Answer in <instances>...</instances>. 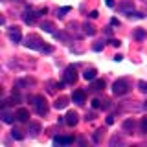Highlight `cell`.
<instances>
[{
    "label": "cell",
    "mask_w": 147,
    "mask_h": 147,
    "mask_svg": "<svg viewBox=\"0 0 147 147\" xmlns=\"http://www.w3.org/2000/svg\"><path fill=\"white\" fill-rule=\"evenodd\" d=\"M40 28H42L46 33H55V24H53V22H50V20L42 22V24H40Z\"/></svg>",
    "instance_id": "cell-13"
},
{
    "label": "cell",
    "mask_w": 147,
    "mask_h": 147,
    "mask_svg": "<svg viewBox=\"0 0 147 147\" xmlns=\"http://www.w3.org/2000/svg\"><path fill=\"white\" fill-rule=\"evenodd\" d=\"M132 129H134V121H132V119H125V121H123V131H132Z\"/></svg>",
    "instance_id": "cell-18"
},
{
    "label": "cell",
    "mask_w": 147,
    "mask_h": 147,
    "mask_svg": "<svg viewBox=\"0 0 147 147\" xmlns=\"http://www.w3.org/2000/svg\"><path fill=\"white\" fill-rule=\"evenodd\" d=\"M107 123H109V125H110V123H114V118H112V116H109V118H107Z\"/></svg>",
    "instance_id": "cell-34"
},
{
    "label": "cell",
    "mask_w": 147,
    "mask_h": 147,
    "mask_svg": "<svg viewBox=\"0 0 147 147\" xmlns=\"http://www.w3.org/2000/svg\"><path fill=\"white\" fill-rule=\"evenodd\" d=\"M112 92H114L116 96L127 94V92H129V81H127V79H118V81L112 85Z\"/></svg>",
    "instance_id": "cell-1"
},
{
    "label": "cell",
    "mask_w": 147,
    "mask_h": 147,
    "mask_svg": "<svg viewBox=\"0 0 147 147\" xmlns=\"http://www.w3.org/2000/svg\"><path fill=\"white\" fill-rule=\"evenodd\" d=\"M72 142H74L72 136H55L53 138V144L55 145H70Z\"/></svg>",
    "instance_id": "cell-6"
},
{
    "label": "cell",
    "mask_w": 147,
    "mask_h": 147,
    "mask_svg": "<svg viewBox=\"0 0 147 147\" xmlns=\"http://www.w3.org/2000/svg\"><path fill=\"white\" fill-rule=\"evenodd\" d=\"M140 129H142V132H147V118L142 119V123H140Z\"/></svg>",
    "instance_id": "cell-24"
},
{
    "label": "cell",
    "mask_w": 147,
    "mask_h": 147,
    "mask_svg": "<svg viewBox=\"0 0 147 147\" xmlns=\"http://www.w3.org/2000/svg\"><path fill=\"white\" fill-rule=\"evenodd\" d=\"M145 37H147V31H145V30H142V28L134 30V39H136V40H144Z\"/></svg>",
    "instance_id": "cell-15"
},
{
    "label": "cell",
    "mask_w": 147,
    "mask_h": 147,
    "mask_svg": "<svg viewBox=\"0 0 147 147\" xmlns=\"http://www.w3.org/2000/svg\"><path fill=\"white\" fill-rule=\"evenodd\" d=\"M105 4H107L109 7H114V0H105Z\"/></svg>",
    "instance_id": "cell-32"
},
{
    "label": "cell",
    "mask_w": 147,
    "mask_h": 147,
    "mask_svg": "<svg viewBox=\"0 0 147 147\" xmlns=\"http://www.w3.org/2000/svg\"><path fill=\"white\" fill-rule=\"evenodd\" d=\"M92 107H94V109L101 107V101H99V99H94V101H92Z\"/></svg>",
    "instance_id": "cell-28"
},
{
    "label": "cell",
    "mask_w": 147,
    "mask_h": 147,
    "mask_svg": "<svg viewBox=\"0 0 147 147\" xmlns=\"http://www.w3.org/2000/svg\"><path fill=\"white\" fill-rule=\"evenodd\" d=\"M7 37L13 40V42H20V39H22V33H20V30H18L17 26H13V28H9V31H7Z\"/></svg>",
    "instance_id": "cell-5"
},
{
    "label": "cell",
    "mask_w": 147,
    "mask_h": 147,
    "mask_svg": "<svg viewBox=\"0 0 147 147\" xmlns=\"http://www.w3.org/2000/svg\"><path fill=\"white\" fill-rule=\"evenodd\" d=\"M11 136L15 138V140H22V138H24V134H22L18 129H13V131H11Z\"/></svg>",
    "instance_id": "cell-20"
},
{
    "label": "cell",
    "mask_w": 147,
    "mask_h": 147,
    "mask_svg": "<svg viewBox=\"0 0 147 147\" xmlns=\"http://www.w3.org/2000/svg\"><path fill=\"white\" fill-rule=\"evenodd\" d=\"M101 48H103V44H101V42H96V44H94V50H96V52H99Z\"/></svg>",
    "instance_id": "cell-29"
},
{
    "label": "cell",
    "mask_w": 147,
    "mask_h": 147,
    "mask_svg": "<svg viewBox=\"0 0 147 147\" xmlns=\"http://www.w3.org/2000/svg\"><path fill=\"white\" fill-rule=\"evenodd\" d=\"M144 109H147V101H145V105H144Z\"/></svg>",
    "instance_id": "cell-35"
},
{
    "label": "cell",
    "mask_w": 147,
    "mask_h": 147,
    "mask_svg": "<svg viewBox=\"0 0 147 147\" xmlns=\"http://www.w3.org/2000/svg\"><path fill=\"white\" fill-rule=\"evenodd\" d=\"M42 44L44 42L40 40V37H37V35H28L24 39V46H28V48H31V50H40Z\"/></svg>",
    "instance_id": "cell-2"
},
{
    "label": "cell",
    "mask_w": 147,
    "mask_h": 147,
    "mask_svg": "<svg viewBox=\"0 0 147 147\" xmlns=\"http://www.w3.org/2000/svg\"><path fill=\"white\" fill-rule=\"evenodd\" d=\"M66 105H68V99H66V98H57V99H55V103H53V109L63 110Z\"/></svg>",
    "instance_id": "cell-12"
},
{
    "label": "cell",
    "mask_w": 147,
    "mask_h": 147,
    "mask_svg": "<svg viewBox=\"0 0 147 147\" xmlns=\"http://www.w3.org/2000/svg\"><path fill=\"white\" fill-rule=\"evenodd\" d=\"M76 81H77L76 66H66V70H64V83H66V85H74Z\"/></svg>",
    "instance_id": "cell-4"
},
{
    "label": "cell",
    "mask_w": 147,
    "mask_h": 147,
    "mask_svg": "<svg viewBox=\"0 0 147 147\" xmlns=\"http://www.w3.org/2000/svg\"><path fill=\"white\" fill-rule=\"evenodd\" d=\"M98 15H99L98 11H90V15H88V17H90V18H98Z\"/></svg>",
    "instance_id": "cell-30"
},
{
    "label": "cell",
    "mask_w": 147,
    "mask_h": 147,
    "mask_svg": "<svg viewBox=\"0 0 147 147\" xmlns=\"http://www.w3.org/2000/svg\"><path fill=\"white\" fill-rule=\"evenodd\" d=\"M101 132H103V131H96V134H94V142H96V144L101 140Z\"/></svg>",
    "instance_id": "cell-26"
},
{
    "label": "cell",
    "mask_w": 147,
    "mask_h": 147,
    "mask_svg": "<svg viewBox=\"0 0 147 147\" xmlns=\"http://www.w3.org/2000/svg\"><path fill=\"white\" fill-rule=\"evenodd\" d=\"M110 44H112V46H116V48H118V46L121 44V42H119V40H116V39H112V40H110Z\"/></svg>",
    "instance_id": "cell-31"
},
{
    "label": "cell",
    "mask_w": 147,
    "mask_h": 147,
    "mask_svg": "<svg viewBox=\"0 0 147 147\" xmlns=\"http://www.w3.org/2000/svg\"><path fill=\"white\" fill-rule=\"evenodd\" d=\"M40 52H44V53H52V52H53V48H52V46H42V48H40Z\"/></svg>",
    "instance_id": "cell-25"
},
{
    "label": "cell",
    "mask_w": 147,
    "mask_h": 147,
    "mask_svg": "<svg viewBox=\"0 0 147 147\" xmlns=\"http://www.w3.org/2000/svg\"><path fill=\"white\" fill-rule=\"evenodd\" d=\"M92 88H94V90H103L105 88V81L103 79H94V83H92Z\"/></svg>",
    "instance_id": "cell-17"
},
{
    "label": "cell",
    "mask_w": 147,
    "mask_h": 147,
    "mask_svg": "<svg viewBox=\"0 0 147 147\" xmlns=\"http://www.w3.org/2000/svg\"><path fill=\"white\" fill-rule=\"evenodd\" d=\"M77 112H74V110H70V112L66 114V116H64V119H66V125H70V127H74L77 123Z\"/></svg>",
    "instance_id": "cell-8"
},
{
    "label": "cell",
    "mask_w": 147,
    "mask_h": 147,
    "mask_svg": "<svg viewBox=\"0 0 147 147\" xmlns=\"http://www.w3.org/2000/svg\"><path fill=\"white\" fill-rule=\"evenodd\" d=\"M110 24H112V26H119V20H118V18H112V20H110Z\"/></svg>",
    "instance_id": "cell-33"
},
{
    "label": "cell",
    "mask_w": 147,
    "mask_h": 147,
    "mask_svg": "<svg viewBox=\"0 0 147 147\" xmlns=\"http://www.w3.org/2000/svg\"><path fill=\"white\" fill-rule=\"evenodd\" d=\"M2 119H4L6 123H11V121H13V116L7 112V110H4V112H2Z\"/></svg>",
    "instance_id": "cell-21"
},
{
    "label": "cell",
    "mask_w": 147,
    "mask_h": 147,
    "mask_svg": "<svg viewBox=\"0 0 147 147\" xmlns=\"http://www.w3.org/2000/svg\"><path fill=\"white\" fill-rule=\"evenodd\" d=\"M72 99L74 101H76V103H85V92H83V90H76V92H74V94H72Z\"/></svg>",
    "instance_id": "cell-11"
},
{
    "label": "cell",
    "mask_w": 147,
    "mask_h": 147,
    "mask_svg": "<svg viewBox=\"0 0 147 147\" xmlns=\"http://www.w3.org/2000/svg\"><path fill=\"white\" fill-rule=\"evenodd\" d=\"M96 74H98V72H96L94 68H90V70L86 68V70H85V74H83V77H85L86 81H94V79H96Z\"/></svg>",
    "instance_id": "cell-14"
},
{
    "label": "cell",
    "mask_w": 147,
    "mask_h": 147,
    "mask_svg": "<svg viewBox=\"0 0 147 147\" xmlns=\"http://www.w3.org/2000/svg\"><path fill=\"white\" fill-rule=\"evenodd\" d=\"M15 118L18 119V121H26V119L30 118V110L28 109H18L15 112Z\"/></svg>",
    "instance_id": "cell-10"
},
{
    "label": "cell",
    "mask_w": 147,
    "mask_h": 147,
    "mask_svg": "<svg viewBox=\"0 0 147 147\" xmlns=\"http://www.w3.org/2000/svg\"><path fill=\"white\" fill-rule=\"evenodd\" d=\"M33 101H35V110H37V114L39 116H44L46 112H48V107H46V99L42 98V96H35L33 98Z\"/></svg>",
    "instance_id": "cell-3"
},
{
    "label": "cell",
    "mask_w": 147,
    "mask_h": 147,
    "mask_svg": "<svg viewBox=\"0 0 147 147\" xmlns=\"http://www.w3.org/2000/svg\"><path fill=\"white\" fill-rule=\"evenodd\" d=\"M127 17H129V18H138V20H140V18H144L145 15H144V13H140V11H134V9H132L131 13H127Z\"/></svg>",
    "instance_id": "cell-19"
},
{
    "label": "cell",
    "mask_w": 147,
    "mask_h": 147,
    "mask_svg": "<svg viewBox=\"0 0 147 147\" xmlns=\"http://www.w3.org/2000/svg\"><path fill=\"white\" fill-rule=\"evenodd\" d=\"M68 11H70V7H63V9H59V11H57V15H59V17H63L64 13H68Z\"/></svg>",
    "instance_id": "cell-27"
},
{
    "label": "cell",
    "mask_w": 147,
    "mask_h": 147,
    "mask_svg": "<svg viewBox=\"0 0 147 147\" xmlns=\"http://www.w3.org/2000/svg\"><path fill=\"white\" fill-rule=\"evenodd\" d=\"M132 9H134V4H132V0H123V2L119 4V11H123V13H131Z\"/></svg>",
    "instance_id": "cell-9"
},
{
    "label": "cell",
    "mask_w": 147,
    "mask_h": 147,
    "mask_svg": "<svg viewBox=\"0 0 147 147\" xmlns=\"http://www.w3.org/2000/svg\"><path fill=\"white\" fill-rule=\"evenodd\" d=\"M37 13H39V11H37ZM37 13L33 11V9H28V11L24 13V17H22V18H24V22H26V24H33V22H35V17H39Z\"/></svg>",
    "instance_id": "cell-7"
},
{
    "label": "cell",
    "mask_w": 147,
    "mask_h": 147,
    "mask_svg": "<svg viewBox=\"0 0 147 147\" xmlns=\"http://www.w3.org/2000/svg\"><path fill=\"white\" fill-rule=\"evenodd\" d=\"M138 86H140L142 92H145V94H147V81H140V83H138Z\"/></svg>",
    "instance_id": "cell-23"
},
{
    "label": "cell",
    "mask_w": 147,
    "mask_h": 147,
    "mask_svg": "<svg viewBox=\"0 0 147 147\" xmlns=\"http://www.w3.org/2000/svg\"><path fill=\"white\" fill-rule=\"evenodd\" d=\"M144 2H147V0H144Z\"/></svg>",
    "instance_id": "cell-36"
},
{
    "label": "cell",
    "mask_w": 147,
    "mask_h": 147,
    "mask_svg": "<svg viewBox=\"0 0 147 147\" xmlns=\"http://www.w3.org/2000/svg\"><path fill=\"white\" fill-rule=\"evenodd\" d=\"M30 131L33 132V134H37V132L40 131V125H39V123H30Z\"/></svg>",
    "instance_id": "cell-22"
},
{
    "label": "cell",
    "mask_w": 147,
    "mask_h": 147,
    "mask_svg": "<svg viewBox=\"0 0 147 147\" xmlns=\"http://www.w3.org/2000/svg\"><path fill=\"white\" fill-rule=\"evenodd\" d=\"M83 30H85V35H88V37H92V35H96V28L92 26V24H88V22H86V24L83 26Z\"/></svg>",
    "instance_id": "cell-16"
}]
</instances>
